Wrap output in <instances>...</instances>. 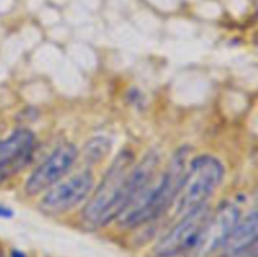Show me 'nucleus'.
Returning a JSON list of instances; mask_svg holds the SVG:
<instances>
[{"label":"nucleus","mask_w":258,"mask_h":257,"mask_svg":"<svg viewBox=\"0 0 258 257\" xmlns=\"http://www.w3.org/2000/svg\"><path fill=\"white\" fill-rule=\"evenodd\" d=\"M158 161L156 154L149 153L138 166L133 168V153L121 151L85 207L83 221L97 228L112 219H118L145 190L155 173Z\"/></svg>","instance_id":"nucleus-1"},{"label":"nucleus","mask_w":258,"mask_h":257,"mask_svg":"<svg viewBox=\"0 0 258 257\" xmlns=\"http://www.w3.org/2000/svg\"><path fill=\"white\" fill-rule=\"evenodd\" d=\"M185 151L180 150L173 156L168 169L161 176L160 181L144 190L139 198L126 209L118 218L127 227L141 226L160 217L169 206L175 201L185 171Z\"/></svg>","instance_id":"nucleus-2"},{"label":"nucleus","mask_w":258,"mask_h":257,"mask_svg":"<svg viewBox=\"0 0 258 257\" xmlns=\"http://www.w3.org/2000/svg\"><path fill=\"white\" fill-rule=\"evenodd\" d=\"M223 175V165L214 156L203 155L194 159L176 194L178 213L185 216L204 206L207 199L221 184Z\"/></svg>","instance_id":"nucleus-3"},{"label":"nucleus","mask_w":258,"mask_h":257,"mask_svg":"<svg viewBox=\"0 0 258 257\" xmlns=\"http://www.w3.org/2000/svg\"><path fill=\"white\" fill-rule=\"evenodd\" d=\"M211 209L204 204L184 218L156 244V257H188L196 253L211 218Z\"/></svg>","instance_id":"nucleus-4"},{"label":"nucleus","mask_w":258,"mask_h":257,"mask_svg":"<svg viewBox=\"0 0 258 257\" xmlns=\"http://www.w3.org/2000/svg\"><path fill=\"white\" fill-rule=\"evenodd\" d=\"M93 186V175L83 170L48 191L40 202V211L45 214H60L82 202Z\"/></svg>","instance_id":"nucleus-5"},{"label":"nucleus","mask_w":258,"mask_h":257,"mask_svg":"<svg viewBox=\"0 0 258 257\" xmlns=\"http://www.w3.org/2000/svg\"><path fill=\"white\" fill-rule=\"evenodd\" d=\"M77 159V149L73 144L58 146L37 169L32 173L25 184V191L29 196L42 193L57 183L71 169Z\"/></svg>","instance_id":"nucleus-6"},{"label":"nucleus","mask_w":258,"mask_h":257,"mask_svg":"<svg viewBox=\"0 0 258 257\" xmlns=\"http://www.w3.org/2000/svg\"><path fill=\"white\" fill-rule=\"evenodd\" d=\"M35 139L29 130L19 128L0 140V183L22 170L32 159Z\"/></svg>","instance_id":"nucleus-7"},{"label":"nucleus","mask_w":258,"mask_h":257,"mask_svg":"<svg viewBox=\"0 0 258 257\" xmlns=\"http://www.w3.org/2000/svg\"><path fill=\"white\" fill-rule=\"evenodd\" d=\"M239 221V212L233 204L224 203L216 211V213L211 214L206 231L201 239L197 256H207L212 253L219 247L224 244L229 234L234 229Z\"/></svg>","instance_id":"nucleus-8"},{"label":"nucleus","mask_w":258,"mask_h":257,"mask_svg":"<svg viewBox=\"0 0 258 257\" xmlns=\"http://www.w3.org/2000/svg\"><path fill=\"white\" fill-rule=\"evenodd\" d=\"M258 237V211L249 214L243 221H238L237 226L229 234L227 241L222 246L224 252H232L246 244L247 242Z\"/></svg>","instance_id":"nucleus-9"},{"label":"nucleus","mask_w":258,"mask_h":257,"mask_svg":"<svg viewBox=\"0 0 258 257\" xmlns=\"http://www.w3.org/2000/svg\"><path fill=\"white\" fill-rule=\"evenodd\" d=\"M108 150H110V144L105 140V138H96L88 144V149H86L87 156L90 155V158L95 161L103 158Z\"/></svg>","instance_id":"nucleus-10"},{"label":"nucleus","mask_w":258,"mask_h":257,"mask_svg":"<svg viewBox=\"0 0 258 257\" xmlns=\"http://www.w3.org/2000/svg\"><path fill=\"white\" fill-rule=\"evenodd\" d=\"M227 257H258V237L232 252H224Z\"/></svg>","instance_id":"nucleus-11"},{"label":"nucleus","mask_w":258,"mask_h":257,"mask_svg":"<svg viewBox=\"0 0 258 257\" xmlns=\"http://www.w3.org/2000/svg\"><path fill=\"white\" fill-rule=\"evenodd\" d=\"M13 216H14V212H13L12 208L0 204V218L9 219V218H12Z\"/></svg>","instance_id":"nucleus-12"},{"label":"nucleus","mask_w":258,"mask_h":257,"mask_svg":"<svg viewBox=\"0 0 258 257\" xmlns=\"http://www.w3.org/2000/svg\"><path fill=\"white\" fill-rule=\"evenodd\" d=\"M12 257H25V256L22 253V252L14 251V252H13V253H12Z\"/></svg>","instance_id":"nucleus-13"},{"label":"nucleus","mask_w":258,"mask_h":257,"mask_svg":"<svg viewBox=\"0 0 258 257\" xmlns=\"http://www.w3.org/2000/svg\"><path fill=\"white\" fill-rule=\"evenodd\" d=\"M219 257H227V256H226V254L223 253V254H222V256H219Z\"/></svg>","instance_id":"nucleus-14"}]
</instances>
